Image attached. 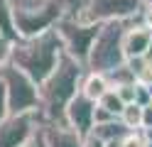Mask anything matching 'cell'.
I'll use <instances>...</instances> for the list:
<instances>
[{
  "mask_svg": "<svg viewBox=\"0 0 152 147\" xmlns=\"http://www.w3.org/2000/svg\"><path fill=\"white\" fill-rule=\"evenodd\" d=\"M140 3H142V5H152V0H140Z\"/></svg>",
  "mask_w": 152,
  "mask_h": 147,
  "instance_id": "28",
  "label": "cell"
},
{
  "mask_svg": "<svg viewBox=\"0 0 152 147\" xmlns=\"http://www.w3.org/2000/svg\"><path fill=\"white\" fill-rule=\"evenodd\" d=\"M49 147H83V137L69 125H42Z\"/></svg>",
  "mask_w": 152,
  "mask_h": 147,
  "instance_id": "11",
  "label": "cell"
},
{
  "mask_svg": "<svg viewBox=\"0 0 152 147\" xmlns=\"http://www.w3.org/2000/svg\"><path fill=\"white\" fill-rule=\"evenodd\" d=\"M115 93L123 98V103H135V93H137V83H125V86H118Z\"/></svg>",
  "mask_w": 152,
  "mask_h": 147,
  "instance_id": "17",
  "label": "cell"
},
{
  "mask_svg": "<svg viewBox=\"0 0 152 147\" xmlns=\"http://www.w3.org/2000/svg\"><path fill=\"white\" fill-rule=\"evenodd\" d=\"M64 3H66V15H79L86 5V0H64Z\"/></svg>",
  "mask_w": 152,
  "mask_h": 147,
  "instance_id": "22",
  "label": "cell"
},
{
  "mask_svg": "<svg viewBox=\"0 0 152 147\" xmlns=\"http://www.w3.org/2000/svg\"><path fill=\"white\" fill-rule=\"evenodd\" d=\"M83 147H106V142H103L101 137H96L93 132H88L86 137H83Z\"/></svg>",
  "mask_w": 152,
  "mask_h": 147,
  "instance_id": "24",
  "label": "cell"
},
{
  "mask_svg": "<svg viewBox=\"0 0 152 147\" xmlns=\"http://www.w3.org/2000/svg\"><path fill=\"white\" fill-rule=\"evenodd\" d=\"M91 132L96 137H101L103 142H110V140H123L130 130L125 127V123H123L120 118H113V120H108V123H96Z\"/></svg>",
  "mask_w": 152,
  "mask_h": 147,
  "instance_id": "13",
  "label": "cell"
},
{
  "mask_svg": "<svg viewBox=\"0 0 152 147\" xmlns=\"http://www.w3.org/2000/svg\"><path fill=\"white\" fill-rule=\"evenodd\" d=\"M42 125L39 113H20L7 115L0 123V147H22Z\"/></svg>",
  "mask_w": 152,
  "mask_h": 147,
  "instance_id": "8",
  "label": "cell"
},
{
  "mask_svg": "<svg viewBox=\"0 0 152 147\" xmlns=\"http://www.w3.org/2000/svg\"><path fill=\"white\" fill-rule=\"evenodd\" d=\"M145 147H152V142H147V140H145Z\"/></svg>",
  "mask_w": 152,
  "mask_h": 147,
  "instance_id": "29",
  "label": "cell"
},
{
  "mask_svg": "<svg viewBox=\"0 0 152 147\" xmlns=\"http://www.w3.org/2000/svg\"><path fill=\"white\" fill-rule=\"evenodd\" d=\"M22 147H49V145H47V137H44V130H42V125L39 127H37V132L30 137V140H27Z\"/></svg>",
  "mask_w": 152,
  "mask_h": 147,
  "instance_id": "20",
  "label": "cell"
},
{
  "mask_svg": "<svg viewBox=\"0 0 152 147\" xmlns=\"http://www.w3.org/2000/svg\"><path fill=\"white\" fill-rule=\"evenodd\" d=\"M120 147H145V135H142V130L140 132H128L120 140Z\"/></svg>",
  "mask_w": 152,
  "mask_h": 147,
  "instance_id": "18",
  "label": "cell"
},
{
  "mask_svg": "<svg viewBox=\"0 0 152 147\" xmlns=\"http://www.w3.org/2000/svg\"><path fill=\"white\" fill-rule=\"evenodd\" d=\"M98 108H103L106 113H110V115H115V118H120V113H123V108H125V103H123V98L115 93V88H108L106 93H103L101 98H98V103H96Z\"/></svg>",
  "mask_w": 152,
  "mask_h": 147,
  "instance_id": "15",
  "label": "cell"
},
{
  "mask_svg": "<svg viewBox=\"0 0 152 147\" xmlns=\"http://www.w3.org/2000/svg\"><path fill=\"white\" fill-rule=\"evenodd\" d=\"M142 135H145L147 142H152V127H150V130H142Z\"/></svg>",
  "mask_w": 152,
  "mask_h": 147,
  "instance_id": "26",
  "label": "cell"
},
{
  "mask_svg": "<svg viewBox=\"0 0 152 147\" xmlns=\"http://www.w3.org/2000/svg\"><path fill=\"white\" fill-rule=\"evenodd\" d=\"M108 88H110V83H108L106 74L88 71V69H86V74H83V78H81V86H79V93H81V96H86L88 101L98 103V98L106 93Z\"/></svg>",
  "mask_w": 152,
  "mask_h": 147,
  "instance_id": "12",
  "label": "cell"
},
{
  "mask_svg": "<svg viewBox=\"0 0 152 147\" xmlns=\"http://www.w3.org/2000/svg\"><path fill=\"white\" fill-rule=\"evenodd\" d=\"M152 127V103L142 108V130H150Z\"/></svg>",
  "mask_w": 152,
  "mask_h": 147,
  "instance_id": "23",
  "label": "cell"
},
{
  "mask_svg": "<svg viewBox=\"0 0 152 147\" xmlns=\"http://www.w3.org/2000/svg\"><path fill=\"white\" fill-rule=\"evenodd\" d=\"M0 32H3L10 42L17 39V29H15V22H12V12H10V5L7 0H0Z\"/></svg>",
  "mask_w": 152,
  "mask_h": 147,
  "instance_id": "16",
  "label": "cell"
},
{
  "mask_svg": "<svg viewBox=\"0 0 152 147\" xmlns=\"http://www.w3.org/2000/svg\"><path fill=\"white\" fill-rule=\"evenodd\" d=\"M106 147H120V140H110V142H106Z\"/></svg>",
  "mask_w": 152,
  "mask_h": 147,
  "instance_id": "27",
  "label": "cell"
},
{
  "mask_svg": "<svg viewBox=\"0 0 152 147\" xmlns=\"http://www.w3.org/2000/svg\"><path fill=\"white\" fill-rule=\"evenodd\" d=\"M61 54H64V49L59 42V34H56V29H49V32H42L37 37H17L12 42L7 64L20 69L22 74H27L39 86L56 69Z\"/></svg>",
  "mask_w": 152,
  "mask_h": 147,
  "instance_id": "2",
  "label": "cell"
},
{
  "mask_svg": "<svg viewBox=\"0 0 152 147\" xmlns=\"http://www.w3.org/2000/svg\"><path fill=\"white\" fill-rule=\"evenodd\" d=\"M83 74H86V66L64 52L56 69L39 83V110L37 113H39L42 125H66L64 110L69 101L79 93Z\"/></svg>",
  "mask_w": 152,
  "mask_h": 147,
  "instance_id": "1",
  "label": "cell"
},
{
  "mask_svg": "<svg viewBox=\"0 0 152 147\" xmlns=\"http://www.w3.org/2000/svg\"><path fill=\"white\" fill-rule=\"evenodd\" d=\"M128 29V22L123 20H110V22H101V29L93 47L86 59V69L88 71H98V74H110L113 69H118L128 61L125 52H123V34Z\"/></svg>",
  "mask_w": 152,
  "mask_h": 147,
  "instance_id": "4",
  "label": "cell"
},
{
  "mask_svg": "<svg viewBox=\"0 0 152 147\" xmlns=\"http://www.w3.org/2000/svg\"><path fill=\"white\" fill-rule=\"evenodd\" d=\"M142 15L140 0H86L83 10L76 17L86 22H110V20H123L130 22Z\"/></svg>",
  "mask_w": 152,
  "mask_h": 147,
  "instance_id": "7",
  "label": "cell"
},
{
  "mask_svg": "<svg viewBox=\"0 0 152 147\" xmlns=\"http://www.w3.org/2000/svg\"><path fill=\"white\" fill-rule=\"evenodd\" d=\"M10 115V105H7V91H5V83L0 78V123Z\"/></svg>",
  "mask_w": 152,
  "mask_h": 147,
  "instance_id": "21",
  "label": "cell"
},
{
  "mask_svg": "<svg viewBox=\"0 0 152 147\" xmlns=\"http://www.w3.org/2000/svg\"><path fill=\"white\" fill-rule=\"evenodd\" d=\"M54 29L59 34L61 49L86 66V59L93 47V39H96L98 29H101V22H86V20H81L76 15H64Z\"/></svg>",
  "mask_w": 152,
  "mask_h": 147,
  "instance_id": "5",
  "label": "cell"
},
{
  "mask_svg": "<svg viewBox=\"0 0 152 147\" xmlns=\"http://www.w3.org/2000/svg\"><path fill=\"white\" fill-rule=\"evenodd\" d=\"M150 49H152V29L142 25L140 17L130 20L125 34H123V52H125V59L128 61L142 59V56L150 54Z\"/></svg>",
  "mask_w": 152,
  "mask_h": 147,
  "instance_id": "10",
  "label": "cell"
},
{
  "mask_svg": "<svg viewBox=\"0 0 152 147\" xmlns=\"http://www.w3.org/2000/svg\"><path fill=\"white\" fill-rule=\"evenodd\" d=\"M17 37H37L49 32L66 15L64 0H7Z\"/></svg>",
  "mask_w": 152,
  "mask_h": 147,
  "instance_id": "3",
  "label": "cell"
},
{
  "mask_svg": "<svg viewBox=\"0 0 152 147\" xmlns=\"http://www.w3.org/2000/svg\"><path fill=\"white\" fill-rule=\"evenodd\" d=\"M10 49H12V42L0 32V66H5L10 61Z\"/></svg>",
  "mask_w": 152,
  "mask_h": 147,
  "instance_id": "19",
  "label": "cell"
},
{
  "mask_svg": "<svg viewBox=\"0 0 152 147\" xmlns=\"http://www.w3.org/2000/svg\"><path fill=\"white\" fill-rule=\"evenodd\" d=\"M120 120L125 123V127L130 132H140L142 130V105L137 103H128L120 113Z\"/></svg>",
  "mask_w": 152,
  "mask_h": 147,
  "instance_id": "14",
  "label": "cell"
},
{
  "mask_svg": "<svg viewBox=\"0 0 152 147\" xmlns=\"http://www.w3.org/2000/svg\"><path fill=\"white\" fill-rule=\"evenodd\" d=\"M140 22L152 29V5H142V15H140Z\"/></svg>",
  "mask_w": 152,
  "mask_h": 147,
  "instance_id": "25",
  "label": "cell"
},
{
  "mask_svg": "<svg viewBox=\"0 0 152 147\" xmlns=\"http://www.w3.org/2000/svg\"><path fill=\"white\" fill-rule=\"evenodd\" d=\"M0 78L7 91V105H10V115L20 113H37L39 110V86L20 69L12 64L0 66Z\"/></svg>",
  "mask_w": 152,
  "mask_h": 147,
  "instance_id": "6",
  "label": "cell"
},
{
  "mask_svg": "<svg viewBox=\"0 0 152 147\" xmlns=\"http://www.w3.org/2000/svg\"><path fill=\"white\" fill-rule=\"evenodd\" d=\"M64 123L71 130H76L81 137H86L93 130V123H96V103L88 101L86 96L76 93L64 110Z\"/></svg>",
  "mask_w": 152,
  "mask_h": 147,
  "instance_id": "9",
  "label": "cell"
}]
</instances>
